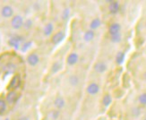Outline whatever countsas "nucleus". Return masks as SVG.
<instances>
[{
  "label": "nucleus",
  "mask_w": 146,
  "mask_h": 120,
  "mask_svg": "<svg viewBox=\"0 0 146 120\" xmlns=\"http://www.w3.org/2000/svg\"><path fill=\"white\" fill-rule=\"evenodd\" d=\"M18 99V93L15 91H10L5 96V101L7 104H14Z\"/></svg>",
  "instance_id": "9b49d317"
},
{
  "label": "nucleus",
  "mask_w": 146,
  "mask_h": 120,
  "mask_svg": "<svg viewBox=\"0 0 146 120\" xmlns=\"http://www.w3.org/2000/svg\"><path fill=\"white\" fill-rule=\"evenodd\" d=\"M33 22L31 19H26V20L24 21V23H23V27L25 30H30L31 27H33Z\"/></svg>",
  "instance_id": "a878e982"
},
{
  "label": "nucleus",
  "mask_w": 146,
  "mask_h": 120,
  "mask_svg": "<svg viewBox=\"0 0 146 120\" xmlns=\"http://www.w3.org/2000/svg\"><path fill=\"white\" fill-rule=\"evenodd\" d=\"M100 86L95 83V82H92V83H90L87 87H86V92L89 96H95L100 92Z\"/></svg>",
  "instance_id": "20e7f679"
},
{
  "label": "nucleus",
  "mask_w": 146,
  "mask_h": 120,
  "mask_svg": "<svg viewBox=\"0 0 146 120\" xmlns=\"http://www.w3.org/2000/svg\"><path fill=\"white\" fill-rule=\"evenodd\" d=\"M23 42V37L20 35H14L8 40V45L16 49L20 48Z\"/></svg>",
  "instance_id": "f03ea898"
},
{
  "label": "nucleus",
  "mask_w": 146,
  "mask_h": 120,
  "mask_svg": "<svg viewBox=\"0 0 146 120\" xmlns=\"http://www.w3.org/2000/svg\"><path fill=\"white\" fill-rule=\"evenodd\" d=\"M11 27L17 30H20L23 27V23H24V21H23V18L22 15H15L14 17L11 19Z\"/></svg>",
  "instance_id": "f257e3e1"
},
{
  "label": "nucleus",
  "mask_w": 146,
  "mask_h": 120,
  "mask_svg": "<svg viewBox=\"0 0 146 120\" xmlns=\"http://www.w3.org/2000/svg\"><path fill=\"white\" fill-rule=\"evenodd\" d=\"M112 101V99H111V96L110 94H106L105 96H103V99H102V103L105 107H108Z\"/></svg>",
  "instance_id": "b1692460"
},
{
  "label": "nucleus",
  "mask_w": 146,
  "mask_h": 120,
  "mask_svg": "<svg viewBox=\"0 0 146 120\" xmlns=\"http://www.w3.org/2000/svg\"><path fill=\"white\" fill-rule=\"evenodd\" d=\"M6 109H7V103H6L5 99H0V115L4 114Z\"/></svg>",
  "instance_id": "412c9836"
},
{
  "label": "nucleus",
  "mask_w": 146,
  "mask_h": 120,
  "mask_svg": "<svg viewBox=\"0 0 146 120\" xmlns=\"http://www.w3.org/2000/svg\"><path fill=\"white\" fill-rule=\"evenodd\" d=\"M95 39V31L92 30H87L84 31V35H82V40L86 43H90L93 41Z\"/></svg>",
  "instance_id": "f8f14e48"
},
{
  "label": "nucleus",
  "mask_w": 146,
  "mask_h": 120,
  "mask_svg": "<svg viewBox=\"0 0 146 120\" xmlns=\"http://www.w3.org/2000/svg\"><path fill=\"white\" fill-rule=\"evenodd\" d=\"M139 114H140V110H139L138 108H135L134 109H133V115H134L135 117H138Z\"/></svg>",
  "instance_id": "c85d7f7f"
},
{
  "label": "nucleus",
  "mask_w": 146,
  "mask_h": 120,
  "mask_svg": "<svg viewBox=\"0 0 146 120\" xmlns=\"http://www.w3.org/2000/svg\"><path fill=\"white\" fill-rule=\"evenodd\" d=\"M93 69L97 74H104L108 70V65L104 61H97L95 63V65L93 66Z\"/></svg>",
  "instance_id": "6e6552de"
},
{
  "label": "nucleus",
  "mask_w": 146,
  "mask_h": 120,
  "mask_svg": "<svg viewBox=\"0 0 146 120\" xmlns=\"http://www.w3.org/2000/svg\"><path fill=\"white\" fill-rule=\"evenodd\" d=\"M139 102H140L142 105H146V93H143L141 94L138 98Z\"/></svg>",
  "instance_id": "cd10ccee"
},
{
  "label": "nucleus",
  "mask_w": 146,
  "mask_h": 120,
  "mask_svg": "<svg viewBox=\"0 0 146 120\" xmlns=\"http://www.w3.org/2000/svg\"><path fill=\"white\" fill-rule=\"evenodd\" d=\"M0 14H1V16L3 18H5V19H9V18L12 19L15 16L14 9H13L11 5H5L3 6L1 10H0Z\"/></svg>",
  "instance_id": "423d86ee"
},
{
  "label": "nucleus",
  "mask_w": 146,
  "mask_h": 120,
  "mask_svg": "<svg viewBox=\"0 0 146 120\" xmlns=\"http://www.w3.org/2000/svg\"><path fill=\"white\" fill-rule=\"evenodd\" d=\"M65 37H66V33L64 30H60L58 31H56V32H55L51 36V43L55 46L58 45V44H60L63 40H64Z\"/></svg>",
  "instance_id": "39448f33"
},
{
  "label": "nucleus",
  "mask_w": 146,
  "mask_h": 120,
  "mask_svg": "<svg viewBox=\"0 0 146 120\" xmlns=\"http://www.w3.org/2000/svg\"><path fill=\"white\" fill-rule=\"evenodd\" d=\"M21 76L19 74H15V76H13L10 84H9V88L13 90H15L17 88L20 87L21 84Z\"/></svg>",
  "instance_id": "ddd939ff"
},
{
  "label": "nucleus",
  "mask_w": 146,
  "mask_h": 120,
  "mask_svg": "<svg viewBox=\"0 0 146 120\" xmlns=\"http://www.w3.org/2000/svg\"><path fill=\"white\" fill-rule=\"evenodd\" d=\"M119 7H120V5L117 1H111L109 5V10L111 14L115 15L119 11Z\"/></svg>",
  "instance_id": "f3484780"
},
{
  "label": "nucleus",
  "mask_w": 146,
  "mask_h": 120,
  "mask_svg": "<svg viewBox=\"0 0 146 120\" xmlns=\"http://www.w3.org/2000/svg\"><path fill=\"white\" fill-rule=\"evenodd\" d=\"M125 60V53L122 51H119L116 56V62L117 65H121Z\"/></svg>",
  "instance_id": "4be33fe9"
},
{
  "label": "nucleus",
  "mask_w": 146,
  "mask_h": 120,
  "mask_svg": "<svg viewBox=\"0 0 146 120\" xmlns=\"http://www.w3.org/2000/svg\"><path fill=\"white\" fill-rule=\"evenodd\" d=\"M70 14H71V11L69 7H66L62 10L61 12V19L63 21H67L69 17H70Z\"/></svg>",
  "instance_id": "6ab92c4d"
},
{
  "label": "nucleus",
  "mask_w": 146,
  "mask_h": 120,
  "mask_svg": "<svg viewBox=\"0 0 146 120\" xmlns=\"http://www.w3.org/2000/svg\"><path fill=\"white\" fill-rule=\"evenodd\" d=\"M26 61L31 66H36L40 63V56L37 53H31L27 56Z\"/></svg>",
  "instance_id": "1a4fd4ad"
},
{
  "label": "nucleus",
  "mask_w": 146,
  "mask_h": 120,
  "mask_svg": "<svg viewBox=\"0 0 146 120\" xmlns=\"http://www.w3.org/2000/svg\"><path fill=\"white\" fill-rule=\"evenodd\" d=\"M15 64H13V63H9V64H7L5 68H4V70L5 71L6 74H9V73H13L15 71Z\"/></svg>",
  "instance_id": "5701e85b"
},
{
  "label": "nucleus",
  "mask_w": 146,
  "mask_h": 120,
  "mask_svg": "<svg viewBox=\"0 0 146 120\" xmlns=\"http://www.w3.org/2000/svg\"><path fill=\"white\" fill-rule=\"evenodd\" d=\"M144 120H146V118H145V119H144Z\"/></svg>",
  "instance_id": "2f4dec72"
},
{
  "label": "nucleus",
  "mask_w": 146,
  "mask_h": 120,
  "mask_svg": "<svg viewBox=\"0 0 146 120\" xmlns=\"http://www.w3.org/2000/svg\"><path fill=\"white\" fill-rule=\"evenodd\" d=\"M53 104H54V107H55V109H64L65 107H66V99L65 98L61 96V95H58V96H56L54 99V101H53Z\"/></svg>",
  "instance_id": "9d476101"
},
{
  "label": "nucleus",
  "mask_w": 146,
  "mask_h": 120,
  "mask_svg": "<svg viewBox=\"0 0 146 120\" xmlns=\"http://www.w3.org/2000/svg\"><path fill=\"white\" fill-rule=\"evenodd\" d=\"M101 25V20L99 17H95L93 19H92L91 22L89 23V30H97L98 28L100 27Z\"/></svg>",
  "instance_id": "2eb2a0df"
},
{
  "label": "nucleus",
  "mask_w": 146,
  "mask_h": 120,
  "mask_svg": "<svg viewBox=\"0 0 146 120\" xmlns=\"http://www.w3.org/2000/svg\"><path fill=\"white\" fill-rule=\"evenodd\" d=\"M143 78H144V80H146V72L143 74Z\"/></svg>",
  "instance_id": "7c9ffc66"
},
{
  "label": "nucleus",
  "mask_w": 146,
  "mask_h": 120,
  "mask_svg": "<svg viewBox=\"0 0 146 120\" xmlns=\"http://www.w3.org/2000/svg\"><path fill=\"white\" fill-rule=\"evenodd\" d=\"M62 68V64L59 61H56L51 66V73L52 74H56L58 73Z\"/></svg>",
  "instance_id": "aec40b11"
},
{
  "label": "nucleus",
  "mask_w": 146,
  "mask_h": 120,
  "mask_svg": "<svg viewBox=\"0 0 146 120\" xmlns=\"http://www.w3.org/2000/svg\"><path fill=\"white\" fill-rule=\"evenodd\" d=\"M66 81H67V84L73 88H77L81 84L80 76L76 74H73L71 75H69Z\"/></svg>",
  "instance_id": "0eeeda50"
},
{
  "label": "nucleus",
  "mask_w": 146,
  "mask_h": 120,
  "mask_svg": "<svg viewBox=\"0 0 146 120\" xmlns=\"http://www.w3.org/2000/svg\"><path fill=\"white\" fill-rule=\"evenodd\" d=\"M31 44H33V42H31V41H26V42H23V45H22V47H21V50H22L23 52L27 51V50L31 48Z\"/></svg>",
  "instance_id": "bb28decb"
},
{
  "label": "nucleus",
  "mask_w": 146,
  "mask_h": 120,
  "mask_svg": "<svg viewBox=\"0 0 146 120\" xmlns=\"http://www.w3.org/2000/svg\"><path fill=\"white\" fill-rule=\"evenodd\" d=\"M145 25H146V23H145Z\"/></svg>",
  "instance_id": "473e14b6"
},
{
  "label": "nucleus",
  "mask_w": 146,
  "mask_h": 120,
  "mask_svg": "<svg viewBox=\"0 0 146 120\" xmlns=\"http://www.w3.org/2000/svg\"><path fill=\"white\" fill-rule=\"evenodd\" d=\"M17 120H30V117L28 116H22L20 117H18Z\"/></svg>",
  "instance_id": "c756f323"
},
{
  "label": "nucleus",
  "mask_w": 146,
  "mask_h": 120,
  "mask_svg": "<svg viewBox=\"0 0 146 120\" xmlns=\"http://www.w3.org/2000/svg\"><path fill=\"white\" fill-rule=\"evenodd\" d=\"M54 30H55V27H54V24L52 23H48L45 24V26L43 28V34L44 36L46 37H49L51 36L54 32Z\"/></svg>",
  "instance_id": "dca6fc26"
},
{
  "label": "nucleus",
  "mask_w": 146,
  "mask_h": 120,
  "mask_svg": "<svg viewBox=\"0 0 146 120\" xmlns=\"http://www.w3.org/2000/svg\"><path fill=\"white\" fill-rule=\"evenodd\" d=\"M121 39H122V36H121V33H118V34H116V35H112L110 36V40L114 43H118L121 41Z\"/></svg>",
  "instance_id": "393cba45"
},
{
  "label": "nucleus",
  "mask_w": 146,
  "mask_h": 120,
  "mask_svg": "<svg viewBox=\"0 0 146 120\" xmlns=\"http://www.w3.org/2000/svg\"><path fill=\"white\" fill-rule=\"evenodd\" d=\"M120 30H121V25L118 23H113L109 27V33L110 34V36L116 35L120 33Z\"/></svg>",
  "instance_id": "4468645a"
},
{
  "label": "nucleus",
  "mask_w": 146,
  "mask_h": 120,
  "mask_svg": "<svg viewBox=\"0 0 146 120\" xmlns=\"http://www.w3.org/2000/svg\"><path fill=\"white\" fill-rule=\"evenodd\" d=\"M48 118L50 120H58V117H60V110L58 109H52L48 112Z\"/></svg>",
  "instance_id": "a211bd4d"
},
{
  "label": "nucleus",
  "mask_w": 146,
  "mask_h": 120,
  "mask_svg": "<svg viewBox=\"0 0 146 120\" xmlns=\"http://www.w3.org/2000/svg\"><path fill=\"white\" fill-rule=\"evenodd\" d=\"M79 59H80V56H79L78 53L75 51H72L66 56V65L68 66H74L79 62Z\"/></svg>",
  "instance_id": "7ed1b4c3"
}]
</instances>
